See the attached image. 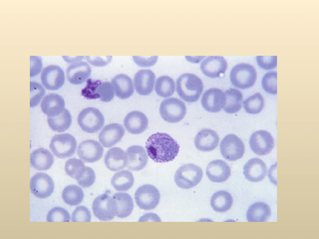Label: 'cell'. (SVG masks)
<instances>
[{
	"label": "cell",
	"mask_w": 319,
	"mask_h": 239,
	"mask_svg": "<svg viewBox=\"0 0 319 239\" xmlns=\"http://www.w3.org/2000/svg\"><path fill=\"white\" fill-rule=\"evenodd\" d=\"M77 120L82 129L88 133L98 132L105 123L102 114L98 109L93 107L83 110L78 115Z\"/></svg>",
	"instance_id": "8992f818"
},
{
	"label": "cell",
	"mask_w": 319,
	"mask_h": 239,
	"mask_svg": "<svg viewBox=\"0 0 319 239\" xmlns=\"http://www.w3.org/2000/svg\"><path fill=\"white\" fill-rule=\"evenodd\" d=\"M176 91L179 97L188 102L197 101L202 93L203 85L196 75L186 73L181 75L176 81Z\"/></svg>",
	"instance_id": "7a4b0ae2"
},
{
	"label": "cell",
	"mask_w": 319,
	"mask_h": 239,
	"mask_svg": "<svg viewBox=\"0 0 319 239\" xmlns=\"http://www.w3.org/2000/svg\"><path fill=\"white\" fill-rule=\"evenodd\" d=\"M70 215L64 209L59 207H55L48 213L46 221L48 222H69Z\"/></svg>",
	"instance_id": "60d3db41"
},
{
	"label": "cell",
	"mask_w": 319,
	"mask_h": 239,
	"mask_svg": "<svg viewBox=\"0 0 319 239\" xmlns=\"http://www.w3.org/2000/svg\"><path fill=\"white\" fill-rule=\"evenodd\" d=\"M41 80L43 85L48 90H57L64 84V73L59 66L49 65L43 69Z\"/></svg>",
	"instance_id": "4fadbf2b"
},
{
	"label": "cell",
	"mask_w": 319,
	"mask_h": 239,
	"mask_svg": "<svg viewBox=\"0 0 319 239\" xmlns=\"http://www.w3.org/2000/svg\"><path fill=\"white\" fill-rule=\"evenodd\" d=\"M62 196L67 204L74 206L80 204L83 201L84 194L82 189L77 185H71L63 190Z\"/></svg>",
	"instance_id": "d590c367"
},
{
	"label": "cell",
	"mask_w": 319,
	"mask_h": 239,
	"mask_svg": "<svg viewBox=\"0 0 319 239\" xmlns=\"http://www.w3.org/2000/svg\"><path fill=\"white\" fill-rule=\"evenodd\" d=\"M112 198L116 204V215L117 217L124 218L130 215L133 209L134 204L132 199L128 194L116 193L113 195Z\"/></svg>",
	"instance_id": "f546056e"
},
{
	"label": "cell",
	"mask_w": 319,
	"mask_h": 239,
	"mask_svg": "<svg viewBox=\"0 0 319 239\" xmlns=\"http://www.w3.org/2000/svg\"><path fill=\"white\" fill-rule=\"evenodd\" d=\"M227 62L222 56H209L201 63L200 69L206 76L212 78L219 77L227 68Z\"/></svg>",
	"instance_id": "2e32d148"
},
{
	"label": "cell",
	"mask_w": 319,
	"mask_h": 239,
	"mask_svg": "<svg viewBox=\"0 0 319 239\" xmlns=\"http://www.w3.org/2000/svg\"><path fill=\"white\" fill-rule=\"evenodd\" d=\"M65 102L63 98L54 93L48 94L43 98L40 105L42 112L47 117L56 116L65 109Z\"/></svg>",
	"instance_id": "484cf974"
},
{
	"label": "cell",
	"mask_w": 319,
	"mask_h": 239,
	"mask_svg": "<svg viewBox=\"0 0 319 239\" xmlns=\"http://www.w3.org/2000/svg\"><path fill=\"white\" fill-rule=\"evenodd\" d=\"M263 89L267 93L272 94H277V72L271 71L266 73L262 81Z\"/></svg>",
	"instance_id": "ab89813d"
},
{
	"label": "cell",
	"mask_w": 319,
	"mask_h": 239,
	"mask_svg": "<svg viewBox=\"0 0 319 239\" xmlns=\"http://www.w3.org/2000/svg\"><path fill=\"white\" fill-rule=\"evenodd\" d=\"M230 76L231 83L234 86L241 89H245L254 85L257 75L253 66L249 63H241L233 67Z\"/></svg>",
	"instance_id": "3957f363"
},
{
	"label": "cell",
	"mask_w": 319,
	"mask_h": 239,
	"mask_svg": "<svg viewBox=\"0 0 319 239\" xmlns=\"http://www.w3.org/2000/svg\"><path fill=\"white\" fill-rule=\"evenodd\" d=\"M221 154L227 160L234 161L242 158L245 151L242 141L235 134H230L222 140L220 145Z\"/></svg>",
	"instance_id": "30bf717a"
},
{
	"label": "cell",
	"mask_w": 319,
	"mask_h": 239,
	"mask_svg": "<svg viewBox=\"0 0 319 239\" xmlns=\"http://www.w3.org/2000/svg\"><path fill=\"white\" fill-rule=\"evenodd\" d=\"M135 199L140 208L145 210H150L158 205L160 194L158 189L154 185L145 184L137 189L135 194Z\"/></svg>",
	"instance_id": "9c48e42d"
},
{
	"label": "cell",
	"mask_w": 319,
	"mask_h": 239,
	"mask_svg": "<svg viewBox=\"0 0 319 239\" xmlns=\"http://www.w3.org/2000/svg\"><path fill=\"white\" fill-rule=\"evenodd\" d=\"M104 149L98 141L91 139L82 141L78 146L77 154L84 162L93 163L98 161L102 157Z\"/></svg>",
	"instance_id": "5bb4252c"
},
{
	"label": "cell",
	"mask_w": 319,
	"mask_h": 239,
	"mask_svg": "<svg viewBox=\"0 0 319 239\" xmlns=\"http://www.w3.org/2000/svg\"><path fill=\"white\" fill-rule=\"evenodd\" d=\"M91 68L87 62L83 61L74 62L67 69V78L69 82L72 84H81L88 78L91 74Z\"/></svg>",
	"instance_id": "cb8c5ba5"
},
{
	"label": "cell",
	"mask_w": 319,
	"mask_h": 239,
	"mask_svg": "<svg viewBox=\"0 0 319 239\" xmlns=\"http://www.w3.org/2000/svg\"><path fill=\"white\" fill-rule=\"evenodd\" d=\"M127 158V166L130 170L139 171L146 165L148 157L145 148L138 145L128 147L126 151Z\"/></svg>",
	"instance_id": "ac0fdd59"
},
{
	"label": "cell",
	"mask_w": 319,
	"mask_h": 239,
	"mask_svg": "<svg viewBox=\"0 0 319 239\" xmlns=\"http://www.w3.org/2000/svg\"><path fill=\"white\" fill-rule=\"evenodd\" d=\"M203 172L198 166L192 163L184 165L176 171L174 181L177 186L188 189L197 185L202 178Z\"/></svg>",
	"instance_id": "277c9868"
},
{
	"label": "cell",
	"mask_w": 319,
	"mask_h": 239,
	"mask_svg": "<svg viewBox=\"0 0 319 239\" xmlns=\"http://www.w3.org/2000/svg\"><path fill=\"white\" fill-rule=\"evenodd\" d=\"M175 89L174 80L168 76L160 77L156 80L155 90L157 94L161 97L166 98L171 96Z\"/></svg>",
	"instance_id": "8d00e7d4"
},
{
	"label": "cell",
	"mask_w": 319,
	"mask_h": 239,
	"mask_svg": "<svg viewBox=\"0 0 319 239\" xmlns=\"http://www.w3.org/2000/svg\"><path fill=\"white\" fill-rule=\"evenodd\" d=\"M145 148L149 157L155 162L164 163L173 161L177 156L180 146L169 134L157 132L147 139Z\"/></svg>",
	"instance_id": "6da1fadb"
},
{
	"label": "cell",
	"mask_w": 319,
	"mask_h": 239,
	"mask_svg": "<svg viewBox=\"0 0 319 239\" xmlns=\"http://www.w3.org/2000/svg\"><path fill=\"white\" fill-rule=\"evenodd\" d=\"M133 60L138 66L147 67L154 65L156 62L158 56H133Z\"/></svg>",
	"instance_id": "f6af8a7d"
},
{
	"label": "cell",
	"mask_w": 319,
	"mask_h": 239,
	"mask_svg": "<svg viewBox=\"0 0 319 239\" xmlns=\"http://www.w3.org/2000/svg\"><path fill=\"white\" fill-rule=\"evenodd\" d=\"M54 157L47 149L42 148L34 150L30 154L31 166L39 171L50 169L54 163Z\"/></svg>",
	"instance_id": "4316f807"
},
{
	"label": "cell",
	"mask_w": 319,
	"mask_h": 239,
	"mask_svg": "<svg viewBox=\"0 0 319 239\" xmlns=\"http://www.w3.org/2000/svg\"><path fill=\"white\" fill-rule=\"evenodd\" d=\"M258 65L262 68L269 70L277 65V56H258L256 57Z\"/></svg>",
	"instance_id": "ee69618b"
},
{
	"label": "cell",
	"mask_w": 319,
	"mask_h": 239,
	"mask_svg": "<svg viewBox=\"0 0 319 239\" xmlns=\"http://www.w3.org/2000/svg\"><path fill=\"white\" fill-rule=\"evenodd\" d=\"M252 151L257 155H267L274 146V140L271 134L265 130L256 131L251 135L249 142Z\"/></svg>",
	"instance_id": "8fae6325"
},
{
	"label": "cell",
	"mask_w": 319,
	"mask_h": 239,
	"mask_svg": "<svg viewBox=\"0 0 319 239\" xmlns=\"http://www.w3.org/2000/svg\"><path fill=\"white\" fill-rule=\"evenodd\" d=\"M62 57L64 60L68 63H72V62L74 61L76 62L77 61H79L81 60L83 57H84L83 56H75V57H69V56H63Z\"/></svg>",
	"instance_id": "c3c4849f"
},
{
	"label": "cell",
	"mask_w": 319,
	"mask_h": 239,
	"mask_svg": "<svg viewBox=\"0 0 319 239\" xmlns=\"http://www.w3.org/2000/svg\"><path fill=\"white\" fill-rule=\"evenodd\" d=\"M116 95L119 98L126 99L131 96L134 92L131 79L128 76L121 74L115 76L112 80Z\"/></svg>",
	"instance_id": "83f0119b"
},
{
	"label": "cell",
	"mask_w": 319,
	"mask_h": 239,
	"mask_svg": "<svg viewBox=\"0 0 319 239\" xmlns=\"http://www.w3.org/2000/svg\"><path fill=\"white\" fill-rule=\"evenodd\" d=\"M77 143L75 138L68 133L57 134L51 139L50 148L57 157L64 159L69 157L75 153Z\"/></svg>",
	"instance_id": "5b68a950"
},
{
	"label": "cell",
	"mask_w": 319,
	"mask_h": 239,
	"mask_svg": "<svg viewBox=\"0 0 319 239\" xmlns=\"http://www.w3.org/2000/svg\"><path fill=\"white\" fill-rule=\"evenodd\" d=\"M54 187L52 179L44 173H36L30 180V189L31 193L40 199H45L50 196Z\"/></svg>",
	"instance_id": "7c38bea8"
},
{
	"label": "cell",
	"mask_w": 319,
	"mask_h": 239,
	"mask_svg": "<svg viewBox=\"0 0 319 239\" xmlns=\"http://www.w3.org/2000/svg\"><path fill=\"white\" fill-rule=\"evenodd\" d=\"M225 101V95L221 89L211 88L203 95L201 100L203 107L207 111L212 113L220 111L223 108Z\"/></svg>",
	"instance_id": "9a60e30c"
},
{
	"label": "cell",
	"mask_w": 319,
	"mask_h": 239,
	"mask_svg": "<svg viewBox=\"0 0 319 239\" xmlns=\"http://www.w3.org/2000/svg\"><path fill=\"white\" fill-rule=\"evenodd\" d=\"M233 199L228 191L220 190L215 193L211 197L210 204L213 209L217 212L223 213L228 210L231 207Z\"/></svg>",
	"instance_id": "4dcf8cb0"
},
{
	"label": "cell",
	"mask_w": 319,
	"mask_h": 239,
	"mask_svg": "<svg viewBox=\"0 0 319 239\" xmlns=\"http://www.w3.org/2000/svg\"><path fill=\"white\" fill-rule=\"evenodd\" d=\"M225 101L223 107L226 113L234 114L237 113L241 108L243 96L241 92L234 88H231L225 93Z\"/></svg>",
	"instance_id": "1f68e13d"
},
{
	"label": "cell",
	"mask_w": 319,
	"mask_h": 239,
	"mask_svg": "<svg viewBox=\"0 0 319 239\" xmlns=\"http://www.w3.org/2000/svg\"><path fill=\"white\" fill-rule=\"evenodd\" d=\"M72 119L69 111L65 109L57 115L47 117V122L50 128L56 132H62L67 130L71 124Z\"/></svg>",
	"instance_id": "e575fe53"
},
{
	"label": "cell",
	"mask_w": 319,
	"mask_h": 239,
	"mask_svg": "<svg viewBox=\"0 0 319 239\" xmlns=\"http://www.w3.org/2000/svg\"><path fill=\"white\" fill-rule=\"evenodd\" d=\"M90 167L86 166L81 160L75 158L69 159L65 162L64 169L67 174L75 179L78 183L83 177Z\"/></svg>",
	"instance_id": "836d02e7"
},
{
	"label": "cell",
	"mask_w": 319,
	"mask_h": 239,
	"mask_svg": "<svg viewBox=\"0 0 319 239\" xmlns=\"http://www.w3.org/2000/svg\"><path fill=\"white\" fill-rule=\"evenodd\" d=\"M271 211L269 206L263 202L252 204L246 213V219L249 222H265L270 217Z\"/></svg>",
	"instance_id": "f1b7e54d"
},
{
	"label": "cell",
	"mask_w": 319,
	"mask_h": 239,
	"mask_svg": "<svg viewBox=\"0 0 319 239\" xmlns=\"http://www.w3.org/2000/svg\"><path fill=\"white\" fill-rule=\"evenodd\" d=\"M115 94L114 87L110 82H102L99 80L96 89V99L100 98L102 102H108L113 99Z\"/></svg>",
	"instance_id": "f35d334b"
},
{
	"label": "cell",
	"mask_w": 319,
	"mask_h": 239,
	"mask_svg": "<svg viewBox=\"0 0 319 239\" xmlns=\"http://www.w3.org/2000/svg\"><path fill=\"white\" fill-rule=\"evenodd\" d=\"M87 60L92 65L97 67L104 66L111 60L112 56H86Z\"/></svg>",
	"instance_id": "bcb514c9"
},
{
	"label": "cell",
	"mask_w": 319,
	"mask_h": 239,
	"mask_svg": "<svg viewBox=\"0 0 319 239\" xmlns=\"http://www.w3.org/2000/svg\"><path fill=\"white\" fill-rule=\"evenodd\" d=\"M206 174L212 182L220 183L227 180L231 175V168L225 161L215 160L208 164Z\"/></svg>",
	"instance_id": "ffe728a7"
},
{
	"label": "cell",
	"mask_w": 319,
	"mask_h": 239,
	"mask_svg": "<svg viewBox=\"0 0 319 239\" xmlns=\"http://www.w3.org/2000/svg\"><path fill=\"white\" fill-rule=\"evenodd\" d=\"M104 162L108 169L112 171H117L126 166L127 158L122 148L118 147H113L107 152L104 157Z\"/></svg>",
	"instance_id": "d4e9b609"
},
{
	"label": "cell",
	"mask_w": 319,
	"mask_h": 239,
	"mask_svg": "<svg viewBox=\"0 0 319 239\" xmlns=\"http://www.w3.org/2000/svg\"><path fill=\"white\" fill-rule=\"evenodd\" d=\"M155 79L154 72L150 69H141L135 74L134 82L137 92L140 95L147 96L153 91Z\"/></svg>",
	"instance_id": "d6986e66"
},
{
	"label": "cell",
	"mask_w": 319,
	"mask_h": 239,
	"mask_svg": "<svg viewBox=\"0 0 319 239\" xmlns=\"http://www.w3.org/2000/svg\"><path fill=\"white\" fill-rule=\"evenodd\" d=\"M243 173L245 178L250 181L259 182L263 180L266 175V166L261 159L252 158L245 165Z\"/></svg>",
	"instance_id": "44dd1931"
},
{
	"label": "cell",
	"mask_w": 319,
	"mask_h": 239,
	"mask_svg": "<svg viewBox=\"0 0 319 239\" xmlns=\"http://www.w3.org/2000/svg\"><path fill=\"white\" fill-rule=\"evenodd\" d=\"M219 138L217 133L209 129H204L199 131L194 139L196 148L203 152L211 151L218 146Z\"/></svg>",
	"instance_id": "7402d4cb"
},
{
	"label": "cell",
	"mask_w": 319,
	"mask_h": 239,
	"mask_svg": "<svg viewBox=\"0 0 319 239\" xmlns=\"http://www.w3.org/2000/svg\"><path fill=\"white\" fill-rule=\"evenodd\" d=\"M132 173L128 170H123L115 173L112 177L111 183L117 191H126L132 187L134 183Z\"/></svg>",
	"instance_id": "d6a6232c"
},
{
	"label": "cell",
	"mask_w": 319,
	"mask_h": 239,
	"mask_svg": "<svg viewBox=\"0 0 319 239\" xmlns=\"http://www.w3.org/2000/svg\"><path fill=\"white\" fill-rule=\"evenodd\" d=\"M45 93V90L39 83L35 82H30V107H34L38 105Z\"/></svg>",
	"instance_id": "b9f144b4"
},
{
	"label": "cell",
	"mask_w": 319,
	"mask_h": 239,
	"mask_svg": "<svg viewBox=\"0 0 319 239\" xmlns=\"http://www.w3.org/2000/svg\"><path fill=\"white\" fill-rule=\"evenodd\" d=\"M72 222H90L91 219L90 211L85 206L77 207L73 212L72 215Z\"/></svg>",
	"instance_id": "7bdbcfd3"
},
{
	"label": "cell",
	"mask_w": 319,
	"mask_h": 239,
	"mask_svg": "<svg viewBox=\"0 0 319 239\" xmlns=\"http://www.w3.org/2000/svg\"><path fill=\"white\" fill-rule=\"evenodd\" d=\"M123 123L129 133L137 134L143 133L147 129L148 121L144 114L138 111H133L127 115Z\"/></svg>",
	"instance_id": "603a6c76"
},
{
	"label": "cell",
	"mask_w": 319,
	"mask_h": 239,
	"mask_svg": "<svg viewBox=\"0 0 319 239\" xmlns=\"http://www.w3.org/2000/svg\"><path fill=\"white\" fill-rule=\"evenodd\" d=\"M264 105V99L259 92L250 96L243 102V106L246 111L251 114L259 113L262 110Z\"/></svg>",
	"instance_id": "74e56055"
},
{
	"label": "cell",
	"mask_w": 319,
	"mask_h": 239,
	"mask_svg": "<svg viewBox=\"0 0 319 239\" xmlns=\"http://www.w3.org/2000/svg\"><path fill=\"white\" fill-rule=\"evenodd\" d=\"M92 208L95 216L102 221H110L116 214L115 201L108 191L96 197L93 202Z\"/></svg>",
	"instance_id": "ba28073f"
},
{
	"label": "cell",
	"mask_w": 319,
	"mask_h": 239,
	"mask_svg": "<svg viewBox=\"0 0 319 239\" xmlns=\"http://www.w3.org/2000/svg\"><path fill=\"white\" fill-rule=\"evenodd\" d=\"M125 134L123 126L113 123L106 125L99 134V142L105 148H110L119 142Z\"/></svg>",
	"instance_id": "e0dca14e"
},
{
	"label": "cell",
	"mask_w": 319,
	"mask_h": 239,
	"mask_svg": "<svg viewBox=\"0 0 319 239\" xmlns=\"http://www.w3.org/2000/svg\"><path fill=\"white\" fill-rule=\"evenodd\" d=\"M30 77H33L38 74L40 71L42 63L41 56H30Z\"/></svg>",
	"instance_id": "7dc6e473"
},
{
	"label": "cell",
	"mask_w": 319,
	"mask_h": 239,
	"mask_svg": "<svg viewBox=\"0 0 319 239\" xmlns=\"http://www.w3.org/2000/svg\"><path fill=\"white\" fill-rule=\"evenodd\" d=\"M160 113L162 118L170 123H176L181 120L186 113L185 103L179 99L172 97L165 99L161 103Z\"/></svg>",
	"instance_id": "52a82bcc"
}]
</instances>
